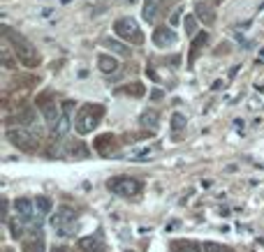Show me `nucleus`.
Listing matches in <instances>:
<instances>
[{"label":"nucleus","mask_w":264,"mask_h":252,"mask_svg":"<svg viewBox=\"0 0 264 252\" xmlns=\"http://www.w3.org/2000/svg\"><path fill=\"white\" fill-rule=\"evenodd\" d=\"M5 37L14 44V53H16V58H19V63H21L23 67H37V65H40V53L35 51L21 35H16V32L10 30V28H5Z\"/></svg>","instance_id":"nucleus-1"},{"label":"nucleus","mask_w":264,"mask_h":252,"mask_svg":"<svg viewBox=\"0 0 264 252\" xmlns=\"http://www.w3.org/2000/svg\"><path fill=\"white\" fill-rule=\"evenodd\" d=\"M7 139H10L12 146H16L19 150H26V153H32L37 148V139L32 137L26 127H10L7 130Z\"/></svg>","instance_id":"nucleus-2"},{"label":"nucleus","mask_w":264,"mask_h":252,"mask_svg":"<svg viewBox=\"0 0 264 252\" xmlns=\"http://www.w3.org/2000/svg\"><path fill=\"white\" fill-rule=\"evenodd\" d=\"M107 188L111 190L114 194H118V197H132V194H137L141 190V183L135 178H127V176H118V178L107 180Z\"/></svg>","instance_id":"nucleus-3"},{"label":"nucleus","mask_w":264,"mask_h":252,"mask_svg":"<svg viewBox=\"0 0 264 252\" xmlns=\"http://www.w3.org/2000/svg\"><path fill=\"white\" fill-rule=\"evenodd\" d=\"M102 114V109H97L95 114H93V106H84L81 111H79V116L74 118V127H77V132L79 134H88V132H93L97 127V116Z\"/></svg>","instance_id":"nucleus-4"},{"label":"nucleus","mask_w":264,"mask_h":252,"mask_svg":"<svg viewBox=\"0 0 264 252\" xmlns=\"http://www.w3.org/2000/svg\"><path fill=\"white\" fill-rule=\"evenodd\" d=\"M74 220V210L70 206H63V208H58V213L51 218V227L61 236H67L70 234V222Z\"/></svg>","instance_id":"nucleus-5"},{"label":"nucleus","mask_w":264,"mask_h":252,"mask_svg":"<svg viewBox=\"0 0 264 252\" xmlns=\"http://www.w3.org/2000/svg\"><path fill=\"white\" fill-rule=\"evenodd\" d=\"M114 30H116V35L123 37V40H132V42H139V40H141L137 23L132 21V19H118V21L114 23Z\"/></svg>","instance_id":"nucleus-6"},{"label":"nucleus","mask_w":264,"mask_h":252,"mask_svg":"<svg viewBox=\"0 0 264 252\" xmlns=\"http://www.w3.org/2000/svg\"><path fill=\"white\" fill-rule=\"evenodd\" d=\"M176 40H179L176 32L171 30V28H167V26L155 28V32H153V44H155V46H167V44H174Z\"/></svg>","instance_id":"nucleus-7"},{"label":"nucleus","mask_w":264,"mask_h":252,"mask_svg":"<svg viewBox=\"0 0 264 252\" xmlns=\"http://www.w3.org/2000/svg\"><path fill=\"white\" fill-rule=\"evenodd\" d=\"M14 210L21 220H32L35 218V201L31 199H16L14 201Z\"/></svg>","instance_id":"nucleus-8"},{"label":"nucleus","mask_w":264,"mask_h":252,"mask_svg":"<svg viewBox=\"0 0 264 252\" xmlns=\"http://www.w3.org/2000/svg\"><path fill=\"white\" fill-rule=\"evenodd\" d=\"M195 16H197V21H202L204 26H211L216 21V12L211 10V5H206V2H197L195 5Z\"/></svg>","instance_id":"nucleus-9"},{"label":"nucleus","mask_w":264,"mask_h":252,"mask_svg":"<svg viewBox=\"0 0 264 252\" xmlns=\"http://www.w3.org/2000/svg\"><path fill=\"white\" fill-rule=\"evenodd\" d=\"M97 67H100V72L105 74H114L118 70V63L114 56H107V53H102V56H97Z\"/></svg>","instance_id":"nucleus-10"},{"label":"nucleus","mask_w":264,"mask_h":252,"mask_svg":"<svg viewBox=\"0 0 264 252\" xmlns=\"http://www.w3.org/2000/svg\"><path fill=\"white\" fill-rule=\"evenodd\" d=\"M158 14H160V0H146V2H144L141 16H144L148 23H153L155 19H158Z\"/></svg>","instance_id":"nucleus-11"},{"label":"nucleus","mask_w":264,"mask_h":252,"mask_svg":"<svg viewBox=\"0 0 264 252\" xmlns=\"http://www.w3.org/2000/svg\"><path fill=\"white\" fill-rule=\"evenodd\" d=\"M42 114H44V120H47L51 127H56V123L61 120L63 111H61L56 104H42Z\"/></svg>","instance_id":"nucleus-12"},{"label":"nucleus","mask_w":264,"mask_h":252,"mask_svg":"<svg viewBox=\"0 0 264 252\" xmlns=\"http://www.w3.org/2000/svg\"><path fill=\"white\" fill-rule=\"evenodd\" d=\"M70 123H72V116H61V120L53 127V139H63L67 132H70Z\"/></svg>","instance_id":"nucleus-13"},{"label":"nucleus","mask_w":264,"mask_h":252,"mask_svg":"<svg viewBox=\"0 0 264 252\" xmlns=\"http://www.w3.org/2000/svg\"><path fill=\"white\" fill-rule=\"evenodd\" d=\"M53 208V201L49 197H37L35 199V210H37V218H42V215H49Z\"/></svg>","instance_id":"nucleus-14"},{"label":"nucleus","mask_w":264,"mask_h":252,"mask_svg":"<svg viewBox=\"0 0 264 252\" xmlns=\"http://www.w3.org/2000/svg\"><path fill=\"white\" fill-rule=\"evenodd\" d=\"M105 46H109L114 53H118V56H130V46H125L123 42H116V40H107Z\"/></svg>","instance_id":"nucleus-15"},{"label":"nucleus","mask_w":264,"mask_h":252,"mask_svg":"<svg viewBox=\"0 0 264 252\" xmlns=\"http://www.w3.org/2000/svg\"><path fill=\"white\" fill-rule=\"evenodd\" d=\"M19 123L21 125H32V123H37V114L32 109H23L21 114H19Z\"/></svg>","instance_id":"nucleus-16"},{"label":"nucleus","mask_w":264,"mask_h":252,"mask_svg":"<svg viewBox=\"0 0 264 252\" xmlns=\"http://www.w3.org/2000/svg\"><path fill=\"white\" fill-rule=\"evenodd\" d=\"M141 125L155 130V127H158V114H155V111H146V114H141Z\"/></svg>","instance_id":"nucleus-17"},{"label":"nucleus","mask_w":264,"mask_h":252,"mask_svg":"<svg viewBox=\"0 0 264 252\" xmlns=\"http://www.w3.org/2000/svg\"><path fill=\"white\" fill-rule=\"evenodd\" d=\"M183 28H186V35H195V32H197V16H195V14H188V16H186V21H183Z\"/></svg>","instance_id":"nucleus-18"},{"label":"nucleus","mask_w":264,"mask_h":252,"mask_svg":"<svg viewBox=\"0 0 264 252\" xmlns=\"http://www.w3.org/2000/svg\"><path fill=\"white\" fill-rule=\"evenodd\" d=\"M70 153H72L74 158H79V160L88 158V148H86L84 144H79V141H77V144H72V146H70Z\"/></svg>","instance_id":"nucleus-19"},{"label":"nucleus","mask_w":264,"mask_h":252,"mask_svg":"<svg viewBox=\"0 0 264 252\" xmlns=\"http://www.w3.org/2000/svg\"><path fill=\"white\" fill-rule=\"evenodd\" d=\"M171 130H174V132L186 130V116H183V114H174V116H171Z\"/></svg>","instance_id":"nucleus-20"},{"label":"nucleus","mask_w":264,"mask_h":252,"mask_svg":"<svg viewBox=\"0 0 264 252\" xmlns=\"http://www.w3.org/2000/svg\"><path fill=\"white\" fill-rule=\"evenodd\" d=\"M79 248L86 252H91V250H95V248H100V245H97V241L93 236H88V238H81V241H79Z\"/></svg>","instance_id":"nucleus-21"},{"label":"nucleus","mask_w":264,"mask_h":252,"mask_svg":"<svg viewBox=\"0 0 264 252\" xmlns=\"http://www.w3.org/2000/svg\"><path fill=\"white\" fill-rule=\"evenodd\" d=\"M204 252H232V250L225 248V245H220V243H206V245H204Z\"/></svg>","instance_id":"nucleus-22"},{"label":"nucleus","mask_w":264,"mask_h":252,"mask_svg":"<svg viewBox=\"0 0 264 252\" xmlns=\"http://www.w3.org/2000/svg\"><path fill=\"white\" fill-rule=\"evenodd\" d=\"M28 252H44V245H42V238H37L35 243L28 245Z\"/></svg>","instance_id":"nucleus-23"},{"label":"nucleus","mask_w":264,"mask_h":252,"mask_svg":"<svg viewBox=\"0 0 264 252\" xmlns=\"http://www.w3.org/2000/svg\"><path fill=\"white\" fill-rule=\"evenodd\" d=\"M61 111H63L65 116H72V111H74V102H70V100H67V102H63Z\"/></svg>","instance_id":"nucleus-24"},{"label":"nucleus","mask_w":264,"mask_h":252,"mask_svg":"<svg viewBox=\"0 0 264 252\" xmlns=\"http://www.w3.org/2000/svg\"><path fill=\"white\" fill-rule=\"evenodd\" d=\"M179 19H181V10H176L174 14H171V19H169V26H176V23H179Z\"/></svg>","instance_id":"nucleus-25"},{"label":"nucleus","mask_w":264,"mask_h":252,"mask_svg":"<svg viewBox=\"0 0 264 252\" xmlns=\"http://www.w3.org/2000/svg\"><path fill=\"white\" fill-rule=\"evenodd\" d=\"M148 97H151V100H160V97H162V90H158V88H153Z\"/></svg>","instance_id":"nucleus-26"},{"label":"nucleus","mask_w":264,"mask_h":252,"mask_svg":"<svg viewBox=\"0 0 264 252\" xmlns=\"http://www.w3.org/2000/svg\"><path fill=\"white\" fill-rule=\"evenodd\" d=\"M12 236H14V238H19V236H21V227L12 224Z\"/></svg>","instance_id":"nucleus-27"},{"label":"nucleus","mask_w":264,"mask_h":252,"mask_svg":"<svg viewBox=\"0 0 264 252\" xmlns=\"http://www.w3.org/2000/svg\"><path fill=\"white\" fill-rule=\"evenodd\" d=\"M190 252H202V250H200V248H197V245H192V248H190Z\"/></svg>","instance_id":"nucleus-28"},{"label":"nucleus","mask_w":264,"mask_h":252,"mask_svg":"<svg viewBox=\"0 0 264 252\" xmlns=\"http://www.w3.org/2000/svg\"><path fill=\"white\" fill-rule=\"evenodd\" d=\"M91 252H107L105 248H95V250H91Z\"/></svg>","instance_id":"nucleus-29"},{"label":"nucleus","mask_w":264,"mask_h":252,"mask_svg":"<svg viewBox=\"0 0 264 252\" xmlns=\"http://www.w3.org/2000/svg\"><path fill=\"white\" fill-rule=\"evenodd\" d=\"M53 252H65V250H63V248H58V250H53Z\"/></svg>","instance_id":"nucleus-30"},{"label":"nucleus","mask_w":264,"mask_h":252,"mask_svg":"<svg viewBox=\"0 0 264 252\" xmlns=\"http://www.w3.org/2000/svg\"><path fill=\"white\" fill-rule=\"evenodd\" d=\"M121 2H132V0H121Z\"/></svg>","instance_id":"nucleus-31"},{"label":"nucleus","mask_w":264,"mask_h":252,"mask_svg":"<svg viewBox=\"0 0 264 252\" xmlns=\"http://www.w3.org/2000/svg\"><path fill=\"white\" fill-rule=\"evenodd\" d=\"M125 252H132V250H125Z\"/></svg>","instance_id":"nucleus-32"}]
</instances>
